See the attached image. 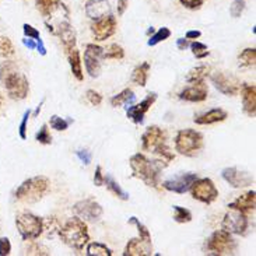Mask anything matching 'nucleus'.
Masks as SVG:
<instances>
[{"mask_svg":"<svg viewBox=\"0 0 256 256\" xmlns=\"http://www.w3.org/2000/svg\"><path fill=\"white\" fill-rule=\"evenodd\" d=\"M154 31H156V30H154V28H152V27H150V28H148V30H147V35L154 34Z\"/></svg>","mask_w":256,"mask_h":256,"instance_id":"57","label":"nucleus"},{"mask_svg":"<svg viewBox=\"0 0 256 256\" xmlns=\"http://www.w3.org/2000/svg\"><path fill=\"white\" fill-rule=\"evenodd\" d=\"M125 58V50L118 44H111L106 49H104V59H114L120 60Z\"/></svg>","mask_w":256,"mask_h":256,"instance_id":"35","label":"nucleus"},{"mask_svg":"<svg viewBox=\"0 0 256 256\" xmlns=\"http://www.w3.org/2000/svg\"><path fill=\"white\" fill-rule=\"evenodd\" d=\"M44 102H45V101H44V100H42V101H41V104H40V105H38V106H36V110H35L34 114H32V116H34V118H36V116H38V115H40V112H41V110H42V105H44Z\"/></svg>","mask_w":256,"mask_h":256,"instance_id":"56","label":"nucleus"},{"mask_svg":"<svg viewBox=\"0 0 256 256\" xmlns=\"http://www.w3.org/2000/svg\"><path fill=\"white\" fill-rule=\"evenodd\" d=\"M210 74V68L208 66H198L194 69L189 70V73L186 74V83H196V82H202Z\"/></svg>","mask_w":256,"mask_h":256,"instance_id":"30","label":"nucleus"},{"mask_svg":"<svg viewBox=\"0 0 256 256\" xmlns=\"http://www.w3.org/2000/svg\"><path fill=\"white\" fill-rule=\"evenodd\" d=\"M148 72H150V63L143 62L142 64H138L132 73V82L140 86V87H146L147 78H148Z\"/></svg>","mask_w":256,"mask_h":256,"instance_id":"27","label":"nucleus"},{"mask_svg":"<svg viewBox=\"0 0 256 256\" xmlns=\"http://www.w3.org/2000/svg\"><path fill=\"white\" fill-rule=\"evenodd\" d=\"M256 206V192L252 189V190H248L246 194L238 196L236 200L231 202L228 204V208H232V210H238V212H242V213H250V212H254Z\"/></svg>","mask_w":256,"mask_h":256,"instance_id":"22","label":"nucleus"},{"mask_svg":"<svg viewBox=\"0 0 256 256\" xmlns=\"http://www.w3.org/2000/svg\"><path fill=\"white\" fill-rule=\"evenodd\" d=\"M128 7H129V0H118V7H116L118 16H124Z\"/></svg>","mask_w":256,"mask_h":256,"instance_id":"51","label":"nucleus"},{"mask_svg":"<svg viewBox=\"0 0 256 256\" xmlns=\"http://www.w3.org/2000/svg\"><path fill=\"white\" fill-rule=\"evenodd\" d=\"M174 220L180 224H185V222H192V213L190 210H188L185 208H180V206H174Z\"/></svg>","mask_w":256,"mask_h":256,"instance_id":"39","label":"nucleus"},{"mask_svg":"<svg viewBox=\"0 0 256 256\" xmlns=\"http://www.w3.org/2000/svg\"><path fill=\"white\" fill-rule=\"evenodd\" d=\"M189 48L192 49V54H194L198 59H204L206 56L210 55V52L208 50V46L204 44H202L199 41H194L190 42Z\"/></svg>","mask_w":256,"mask_h":256,"instance_id":"40","label":"nucleus"},{"mask_svg":"<svg viewBox=\"0 0 256 256\" xmlns=\"http://www.w3.org/2000/svg\"><path fill=\"white\" fill-rule=\"evenodd\" d=\"M60 227L62 226L56 217H48L44 220V232L48 236H55L56 234H59Z\"/></svg>","mask_w":256,"mask_h":256,"instance_id":"36","label":"nucleus"},{"mask_svg":"<svg viewBox=\"0 0 256 256\" xmlns=\"http://www.w3.org/2000/svg\"><path fill=\"white\" fill-rule=\"evenodd\" d=\"M87 255L88 256H112V250L101 242L87 244Z\"/></svg>","mask_w":256,"mask_h":256,"instance_id":"33","label":"nucleus"},{"mask_svg":"<svg viewBox=\"0 0 256 256\" xmlns=\"http://www.w3.org/2000/svg\"><path fill=\"white\" fill-rule=\"evenodd\" d=\"M192 86L186 87L185 90L180 92V98L182 101L186 102H202L204 101L208 96V87L204 80L202 82H196V83H190Z\"/></svg>","mask_w":256,"mask_h":256,"instance_id":"18","label":"nucleus"},{"mask_svg":"<svg viewBox=\"0 0 256 256\" xmlns=\"http://www.w3.org/2000/svg\"><path fill=\"white\" fill-rule=\"evenodd\" d=\"M228 118V114L226 110L222 108H214V110H210V111L200 114L198 116H194V124L196 125H214L218 122H222Z\"/></svg>","mask_w":256,"mask_h":256,"instance_id":"23","label":"nucleus"},{"mask_svg":"<svg viewBox=\"0 0 256 256\" xmlns=\"http://www.w3.org/2000/svg\"><path fill=\"white\" fill-rule=\"evenodd\" d=\"M0 84L6 88L10 100L21 101L28 97L30 83L28 78L18 72L13 60H6L0 64Z\"/></svg>","mask_w":256,"mask_h":256,"instance_id":"1","label":"nucleus"},{"mask_svg":"<svg viewBox=\"0 0 256 256\" xmlns=\"http://www.w3.org/2000/svg\"><path fill=\"white\" fill-rule=\"evenodd\" d=\"M198 180V174L194 172H182L174 178L164 180L161 185L162 188L168 190V192H174V194H186L190 189L192 184Z\"/></svg>","mask_w":256,"mask_h":256,"instance_id":"15","label":"nucleus"},{"mask_svg":"<svg viewBox=\"0 0 256 256\" xmlns=\"http://www.w3.org/2000/svg\"><path fill=\"white\" fill-rule=\"evenodd\" d=\"M104 59V48L96 45V44H88L86 46L84 52V66L87 73L92 78H97L101 74V60Z\"/></svg>","mask_w":256,"mask_h":256,"instance_id":"11","label":"nucleus"},{"mask_svg":"<svg viewBox=\"0 0 256 256\" xmlns=\"http://www.w3.org/2000/svg\"><path fill=\"white\" fill-rule=\"evenodd\" d=\"M111 10L110 0H88L86 3V14L91 20H98L111 14Z\"/></svg>","mask_w":256,"mask_h":256,"instance_id":"21","label":"nucleus"},{"mask_svg":"<svg viewBox=\"0 0 256 256\" xmlns=\"http://www.w3.org/2000/svg\"><path fill=\"white\" fill-rule=\"evenodd\" d=\"M2 101H3V98H2V94H0V106H2Z\"/></svg>","mask_w":256,"mask_h":256,"instance_id":"58","label":"nucleus"},{"mask_svg":"<svg viewBox=\"0 0 256 256\" xmlns=\"http://www.w3.org/2000/svg\"><path fill=\"white\" fill-rule=\"evenodd\" d=\"M134 92L130 90V88H126V90L120 91L119 94L114 96L111 98V105L118 108V106H122V105H129L132 102H134Z\"/></svg>","mask_w":256,"mask_h":256,"instance_id":"29","label":"nucleus"},{"mask_svg":"<svg viewBox=\"0 0 256 256\" xmlns=\"http://www.w3.org/2000/svg\"><path fill=\"white\" fill-rule=\"evenodd\" d=\"M86 98L88 100V102L91 105H94V106H98V105H101L102 102V96L97 92L96 90H87L86 92Z\"/></svg>","mask_w":256,"mask_h":256,"instance_id":"45","label":"nucleus"},{"mask_svg":"<svg viewBox=\"0 0 256 256\" xmlns=\"http://www.w3.org/2000/svg\"><path fill=\"white\" fill-rule=\"evenodd\" d=\"M240 91L242 98L244 112L254 118L256 114V87L254 84H242Z\"/></svg>","mask_w":256,"mask_h":256,"instance_id":"20","label":"nucleus"},{"mask_svg":"<svg viewBox=\"0 0 256 256\" xmlns=\"http://www.w3.org/2000/svg\"><path fill=\"white\" fill-rule=\"evenodd\" d=\"M129 164L134 178L143 180L147 186L156 189L160 188V174L168 166L162 160H150L142 152L132 156Z\"/></svg>","mask_w":256,"mask_h":256,"instance_id":"2","label":"nucleus"},{"mask_svg":"<svg viewBox=\"0 0 256 256\" xmlns=\"http://www.w3.org/2000/svg\"><path fill=\"white\" fill-rule=\"evenodd\" d=\"M30 116H31V111L27 110V111L24 112V115H22L20 128H18V134H20V138H22V140H26V138H27V125H28V119H30Z\"/></svg>","mask_w":256,"mask_h":256,"instance_id":"44","label":"nucleus"},{"mask_svg":"<svg viewBox=\"0 0 256 256\" xmlns=\"http://www.w3.org/2000/svg\"><path fill=\"white\" fill-rule=\"evenodd\" d=\"M35 140L41 144H50L52 143V136L49 133L48 125H42L41 129L38 130L36 136H35Z\"/></svg>","mask_w":256,"mask_h":256,"instance_id":"43","label":"nucleus"},{"mask_svg":"<svg viewBox=\"0 0 256 256\" xmlns=\"http://www.w3.org/2000/svg\"><path fill=\"white\" fill-rule=\"evenodd\" d=\"M16 54V49H14L13 42L10 41V38H7L4 35H0V56L8 59Z\"/></svg>","mask_w":256,"mask_h":256,"instance_id":"37","label":"nucleus"},{"mask_svg":"<svg viewBox=\"0 0 256 256\" xmlns=\"http://www.w3.org/2000/svg\"><path fill=\"white\" fill-rule=\"evenodd\" d=\"M27 255H36V256H44V255H50L48 248H45L44 245L38 242H30L28 244L27 250H26Z\"/></svg>","mask_w":256,"mask_h":256,"instance_id":"41","label":"nucleus"},{"mask_svg":"<svg viewBox=\"0 0 256 256\" xmlns=\"http://www.w3.org/2000/svg\"><path fill=\"white\" fill-rule=\"evenodd\" d=\"M245 6H246L245 0H234L231 3V6H230V14H231V17L240 18L242 16L244 10H245Z\"/></svg>","mask_w":256,"mask_h":256,"instance_id":"42","label":"nucleus"},{"mask_svg":"<svg viewBox=\"0 0 256 256\" xmlns=\"http://www.w3.org/2000/svg\"><path fill=\"white\" fill-rule=\"evenodd\" d=\"M157 97H158L157 92H148L147 97H146L142 102L132 105V106L128 108V111H126L128 118L130 119L133 124L142 125L143 120H144L146 114L150 111V108H152V105H154V102L157 101Z\"/></svg>","mask_w":256,"mask_h":256,"instance_id":"17","label":"nucleus"},{"mask_svg":"<svg viewBox=\"0 0 256 256\" xmlns=\"http://www.w3.org/2000/svg\"><path fill=\"white\" fill-rule=\"evenodd\" d=\"M58 236L62 238L63 244H66L69 248L76 250H83L84 246L90 241L87 224L77 216L69 218L63 224Z\"/></svg>","mask_w":256,"mask_h":256,"instance_id":"3","label":"nucleus"},{"mask_svg":"<svg viewBox=\"0 0 256 256\" xmlns=\"http://www.w3.org/2000/svg\"><path fill=\"white\" fill-rule=\"evenodd\" d=\"M238 63L242 68H252L256 63V49L246 48L238 55Z\"/></svg>","mask_w":256,"mask_h":256,"instance_id":"31","label":"nucleus"},{"mask_svg":"<svg viewBox=\"0 0 256 256\" xmlns=\"http://www.w3.org/2000/svg\"><path fill=\"white\" fill-rule=\"evenodd\" d=\"M248 226H250V222H248L246 213L232 210V208H230V212L224 216L222 222V228L232 236H245Z\"/></svg>","mask_w":256,"mask_h":256,"instance_id":"10","label":"nucleus"},{"mask_svg":"<svg viewBox=\"0 0 256 256\" xmlns=\"http://www.w3.org/2000/svg\"><path fill=\"white\" fill-rule=\"evenodd\" d=\"M72 124H73V119L62 118V116H58V115H52L50 119H49V125H50V128L58 132L66 130Z\"/></svg>","mask_w":256,"mask_h":256,"instance_id":"38","label":"nucleus"},{"mask_svg":"<svg viewBox=\"0 0 256 256\" xmlns=\"http://www.w3.org/2000/svg\"><path fill=\"white\" fill-rule=\"evenodd\" d=\"M16 227L24 241H34L44 234V220L30 212H22L16 217Z\"/></svg>","mask_w":256,"mask_h":256,"instance_id":"7","label":"nucleus"},{"mask_svg":"<svg viewBox=\"0 0 256 256\" xmlns=\"http://www.w3.org/2000/svg\"><path fill=\"white\" fill-rule=\"evenodd\" d=\"M55 35H58L60 38L63 48L66 49V50H69L72 48H76V30L70 24L69 20H62L58 22V26L55 28Z\"/></svg>","mask_w":256,"mask_h":256,"instance_id":"19","label":"nucleus"},{"mask_svg":"<svg viewBox=\"0 0 256 256\" xmlns=\"http://www.w3.org/2000/svg\"><path fill=\"white\" fill-rule=\"evenodd\" d=\"M63 2L60 0H35V6L36 10L42 14V17L50 18L60 8Z\"/></svg>","mask_w":256,"mask_h":256,"instance_id":"26","label":"nucleus"},{"mask_svg":"<svg viewBox=\"0 0 256 256\" xmlns=\"http://www.w3.org/2000/svg\"><path fill=\"white\" fill-rule=\"evenodd\" d=\"M104 184L106 185V188H108V190L112 192V194H115L116 198H119L120 200H129V194L120 188V185H119L118 182L112 178L111 175H106V176H104Z\"/></svg>","mask_w":256,"mask_h":256,"instance_id":"28","label":"nucleus"},{"mask_svg":"<svg viewBox=\"0 0 256 256\" xmlns=\"http://www.w3.org/2000/svg\"><path fill=\"white\" fill-rule=\"evenodd\" d=\"M50 182L44 175H36L26 180L14 192V199L22 203H36L49 190Z\"/></svg>","mask_w":256,"mask_h":256,"instance_id":"4","label":"nucleus"},{"mask_svg":"<svg viewBox=\"0 0 256 256\" xmlns=\"http://www.w3.org/2000/svg\"><path fill=\"white\" fill-rule=\"evenodd\" d=\"M180 3L189 10H199L203 6L204 0H180Z\"/></svg>","mask_w":256,"mask_h":256,"instance_id":"48","label":"nucleus"},{"mask_svg":"<svg viewBox=\"0 0 256 256\" xmlns=\"http://www.w3.org/2000/svg\"><path fill=\"white\" fill-rule=\"evenodd\" d=\"M68 54V60H69L70 70L73 73V76L76 77L78 82H83L84 73L83 68H82V58H80V52L77 48H72L66 50Z\"/></svg>","mask_w":256,"mask_h":256,"instance_id":"25","label":"nucleus"},{"mask_svg":"<svg viewBox=\"0 0 256 256\" xmlns=\"http://www.w3.org/2000/svg\"><path fill=\"white\" fill-rule=\"evenodd\" d=\"M222 180L228 184L230 186L234 189H241V188H246L254 184V176L250 172L241 171L236 166H228L224 168L222 171Z\"/></svg>","mask_w":256,"mask_h":256,"instance_id":"16","label":"nucleus"},{"mask_svg":"<svg viewBox=\"0 0 256 256\" xmlns=\"http://www.w3.org/2000/svg\"><path fill=\"white\" fill-rule=\"evenodd\" d=\"M22 44H24V46H27V48L31 49V50H32V49H36V41L32 40V38H27V36H26V38L22 40Z\"/></svg>","mask_w":256,"mask_h":256,"instance_id":"54","label":"nucleus"},{"mask_svg":"<svg viewBox=\"0 0 256 256\" xmlns=\"http://www.w3.org/2000/svg\"><path fill=\"white\" fill-rule=\"evenodd\" d=\"M36 49H38V52H40L42 56L46 55V48H45L44 41H42L41 38H40V40H36Z\"/></svg>","mask_w":256,"mask_h":256,"instance_id":"55","label":"nucleus"},{"mask_svg":"<svg viewBox=\"0 0 256 256\" xmlns=\"http://www.w3.org/2000/svg\"><path fill=\"white\" fill-rule=\"evenodd\" d=\"M22 31H24V35H26L27 38H32L35 41L41 38L40 31L35 27H32V26H30V24H24V26H22Z\"/></svg>","mask_w":256,"mask_h":256,"instance_id":"46","label":"nucleus"},{"mask_svg":"<svg viewBox=\"0 0 256 256\" xmlns=\"http://www.w3.org/2000/svg\"><path fill=\"white\" fill-rule=\"evenodd\" d=\"M128 222H129V224H133V226H136V227H138V238H140L142 241H144L147 245H152V234H150L148 228L146 227L143 222L138 220V217H130Z\"/></svg>","mask_w":256,"mask_h":256,"instance_id":"32","label":"nucleus"},{"mask_svg":"<svg viewBox=\"0 0 256 256\" xmlns=\"http://www.w3.org/2000/svg\"><path fill=\"white\" fill-rule=\"evenodd\" d=\"M189 190L194 200H199L204 204H212L218 198V189L210 178H198Z\"/></svg>","mask_w":256,"mask_h":256,"instance_id":"9","label":"nucleus"},{"mask_svg":"<svg viewBox=\"0 0 256 256\" xmlns=\"http://www.w3.org/2000/svg\"><path fill=\"white\" fill-rule=\"evenodd\" d=\"M189 45H190V42H189V40H186V38H180V40H176V46H178V49H180V50L188 49L189 48Z\"/></svg>","mask_w":256,"mask_h":256,"instance_id":"52","label":"nucleus"},{"mask_svg":"<svg viewBox=\"0 0 256 256\" xmlns=\"http://www.w3.org/2000/svg\"><path fill=\"white\" fill-rule=\"evenodd\" d=\"M202 32L199 30H190V31H188L186 35H185V38L186 40H198V38H200Z\"/></svg>","mask_w":256,"mask_h":256,"instance_id":"53","label":"nucleus"},{"mask_svg":"<svg viewBox=\"0 0 256 256\" xmlns=\"http://www.w3.org/2000/svg\"><path fill=\"white\" fill-rule=\"evenodd\" d=\"M76 156L77 158L80 160L84 166H88L91 162V158H92V157H91V152H88V150H77Z\"/></svg>","mask_w":256,"mask_h":256,"instance_id":"49","label":"nucleus"},{"mask_svg":"<svg viewBox=\"0 0 256 256\" xmlns=\"http://www.w3.org/2000/svg\"><path fill=\"white\" fill-rule=\"evenodd\" d=\"M236 241L232 238V234L227 232L226 230H218L214 231L212 236H208L204 244V254L208 255H236Z\"/></svg>","mask_w":256,"mask_h":256,"instance_id":"6","label":"nucleus"},{"mask_svg":"<svg viewBox=\"0 0 256 256\" xmlns=\"http://www.w3.org/2000/svg\"><path fill=\"white\" fill-rule=\"evenodd\" d=\"M208 76H210V82L213 83V86L224 96L234 97L240 92L241 82L232 73L224 72V70H217V72L210 73Z\"/></svg>","mask_w":256,"mask_h":256,"instance_id":"8","label":"nucleus"},{"mask_svg":"<svg viewBox=\"0 0 256 256\" xmlns=\"http://www.w3.org/2000/svg\"><path fill=\"white\" fill-rule=\"evenodd\" d=\"M116 27H118L116 18L112 14H108V16L101 17L98 20H92L90 28L94 40L102 42L108 38H111L112 35L116 32Z\"/></svg>","mask_w":256,"mask_h":256,"instance_id":"13","label":"nucleus"},{"mask_svg":"<svg viewBox=\"0 0 256 256\" xmlns=\"http://www.w3.org/2000/svg\"><path fill=\"white\" fill-rule=\"evenodd\" d=\"M152 254V245H147L140 238H132L129 242L126 244V248L124 250V256H146Z\"/></svg>","mask_w":256,"mask_h":256,"instance_id":"24","label":"nucleus"},{"mask_svg":"<svg viewBox=\"0 0 256 256\" xmlns=\"http://www.w3.org/2000/svg\"><path fill=\"white\" fill-rule=\"evenodd\" d=\"M170 36H171V30H170V28H160L158 31H154V34L150 35V38H148V41H147V45H148V46H156V45H158L160 42L168 40Z\"/></svg>","mask_w":256,"mask_h":256,"instance_id":"34","label":"nucleus"},{"mask_svg":"<svg viewBox=\"0 0 256 256\" xmlns=\"http://www.w3.org/2000/svg\"><path fill=\"white\" fill-rule=\"evenodd\" d=\"M166 144V133L160 126H148L142 136V147L144 152H154Z\"/></svg>","mask_w":256,"mask_h":256,"instance_id":"14","label":"nucleus"},{"mask_svg":"<svg viewBox=\"0 0 256 256\" xmlns=\"http://www.w3.org/2000/svg\"><path fill=\"white\" fill-rule=\"evenodd\" d=\"M73 212L77 217H80L84 222H98L104 213L102 206L91 198L77 202L73 206Z\"/></svg>","mask_w":256,"mask_h":256,"instance_id":"12","label":"nucleus"},{"mask_svg":"<svg viewBox=\"0 0 256 256\" xmlns=\"http://www.w3.org/2000/svg\"><path fill=\"white\" fill-rule=\"evenodd\" d=\"M104 174H102V168L101 166H97L96 172H94V185L96 186H102L104 185Z\"/></svg>","mask_w":256,"mask_h":256,"instance_id":"50","label":"nucleus"},{"mask_svg":"<svg viewBox=\"0 0 256 256\" xmlns=\"http://www.w3.org/2000/svg\"><path fill=\"white\" fill-rule=\"evenodd\" d=\"M175 150L185 157H196L203 148V134L194 129H182L174 138Z\"/></svg>","mask_w":256,"mask_h":256,"instance_id":"5","label":"nucleus"},{"mask_svg":"<svg viewBox=\"0 0 256 256\" xmlns=\"http://www.w3.org/2000/svg\"><path fill=\"white\" fill-rule=\"evenodd\" d=\"M12 252V242L7 236H2L0 238V256L10 255Z\"/></svg>","mask_w":256,"mask_h":256,"instance_id":"47","label":"nucleus"}]
</instances>
